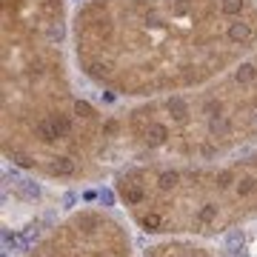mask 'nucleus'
Here are the masks:
<instances>
[{
  "mask_svg": "<svg viewBox=\"0 0 257 257\" xmlns=\"http://www.w3.org/2000/svg\"><path fill=\"white\" fill-rule=\"evenodd\" d=\"M226 257H257V217L237 223L214 240Z\"/></svg>",
  "mask_w": 257,
  "mask_h": 257,
  "instance_id": "423d86ee",
  "label": "nucleus"
},
{
  "mask_svg": "<svg viewBox=\"0 0 257 257\" xmlns=\"http://www.w3.org/2000/svg\"><path fill=\"white\" fill-rule=\"evenodd\" d=\"M117 203L152 237L217 240L257 217V52L194 92L114 111Z\"/></svg>",
  "mask_w": 257,
  "mask_h": 257,
  "instance_id": "f257e3e1",
  "label": "nucleus"
},
{
  "mask_svg": "<svg viewBox=\"0 0 257 257\" xmlns=\"http://www.w3.org/2000/svg\"><path fill=\"white\" fill-rule=\"evenodd\" d=\"M69 0H0V146L15 169L57 186L120 169L114 111L74 80Z\"/></svg>",
  "mask_w": 257,
  "mask_h": 257,
  "instance_id": "f03ea898",
  "label": "nucleus"
},
{
  "mask_svg": "<svg viewBox=\"0 0 257 257\" xmlns=\"http://www.w3.org/2000/svg\"><path fill=\"white\" fill-rule=\"evenodd\" d=\"M140 257H226L214 240L189 237V234H169L149 243Z\"/></svg>",
  "mask_w": 257,
  "mask_h": 257,
  "instance_id": "39448f33",
  "label": "nucleus"
},
{
  "mask_svg": "<svg viewBox=\"0 0 257 257\" xmlns=\"http://www.w3.org/2000/svg\"><path fill=\"white\" fill-rule=\"evenodd\" d=\"M20 257H135V240L117 211L83 206L52 223Z\"/></svg>",
  "mask_w": 257,
  "mask_h": 257,
  "instance_id": "20e7f679",
  "label": "nucleus"
},
{
  "mask_svg": "<svg viewBox=\"0 0 257 257\" xmlns=\"http://www.w3.org/2000/svg\"><path fill=\"white\" fill-rule=\"evenodd\" d=\"M72 49L109 100L194 92L257 52V0H83Z\"/></svg>",
  "mask_w": 257,
  "mask_h": 257,
  "instance_id": "7ed1b4c3",
  "label": "nucleus"
}]
</instances>
